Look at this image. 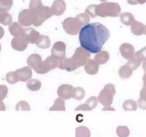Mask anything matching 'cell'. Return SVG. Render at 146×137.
Returning a JSON list of instances; mask_svg holds the SVG:
<instances>
[{
    "label": "cell",
    "instance_id": "cell-1",
    "mask_svg": "<svg viewBox=\"0 0 146 137\" xmlns=\"http://www.w3.org/2000/svg\"><path fill=\"white\" fill-rule=\"evenodd\" d=\"M110 31L99 22L88 24L79 31L81 47L89 53L97 54L102 49L103 46L109 39Z\"/></svg>",
    "mask_w": 146,
    "mask_h": 137
},
{
    "label": "cell",
    "instance_id": "cell-2",
    "mask_svg": "<svg viewBox=\"0 0 146 137\" xmlns=\"http://www.w3.org/2000/svg\"><path fill=\"white\" fill-rule=\"evenodd\" d=\"M121 7L115 2H103L96 6V16L101 17H117L121 13Z\"/></svg>",
    "mask_w": 146,
    "mask_h": 137
},
{
    "label": "cell",
    "instance_id": "cell-3",
    "mask_svg": "<svg viewBox=\"0 0 146 137\" xmlns=\"http://www.w3.org/2000/svg\"><path fill=\"white\" fill-rule=\"evenodd\" d=\"M115 94V88L113 84H106L98 95V102L101 103L104 106H110L113 101V96Z\"/></svg>",
    "mask_w": 146,
    "mask_h": 137
},
{
    "label": "cell",
    "instance_id": "cell-4",
    "mask_svg": "<svg viewBox=\"0 0 146 137\" xmlns=\"http://www.w3.org/2000/svg\"><path fill=\"white\" fill-rule=\"evenodd\" d=\"M62 26L66 32L70 35H76L79 33L84 25L77 17H68L64 19Z\"/></svg>",
    "mask_w": 146,
    "mask_h": 137
},
{
    "label": "cell",
    "instance_id": "cell-5",
    "mask_svg": "<svg viewBox=\"0 0 146 137\" xmlns=\"http://www.w3.org/2000/svg\"><path fill=\"white\" fill-rule=\"evenodd\" d=\"M31 11L34 14V18H35V24H34L35 27L41 26L46 20L49 19L53 15L51 8L48 7H45L44 5L36 9L32 10Z\"/></svg>",
    "mask_w": 146,
    "mask_h": 137
},
{
    "label": "cell",
    "instance_id": "cell-6",
    "mask_svg": "<svg viewBox=\"0 0 146 137\" xmlns=\"http://www.w3.org/2000/svg\"><path fill=\"white\" fill-rule=\"evenodd\" d=\"M27 63L29 67L33 68L37 74H44L48 72L39 54H33L30 55L27 59Z\"/></svg>",
    "mask_w": 146,
    "mask_h": 137
},
{
    "label": "cell",
    "instance_id": "cell-7",
    "mask_svg": "<svg viewBox=\"0 0 146 137\" xmlns=\"http://www.w3.org/2000/svg\"><path fill=\"white\" fill-rule=\"evenodd\" d=\"M90 57H91V54L81 47H78L76 49L72 59L77 64L78 67H81L86 64L88 60L90 59Z\"/></svg>",
    "mask_w": 146,
    "mask_h": 137
},
{
    "label": "cell",
    "instance_id": "cell-8",
    "mask_svg": "<svg viewBox=\"0 0 146 137\" xmlns=\"http://www.w3.org/2000/svg\"><path fill=\"white\" fill-rule=\"evenodd\" d=\"M66 46L63 41H56L54 43L51 49V56L58 60H62L66 58Z\"/></svg>",
    "mask_w": 146,
    "mask_h": 137
},
{
    "label": "cell",
    "instance_id": "cell-9",
    "mask_svg": "<svg viewBox=\"0 0 146 137\" xmlns=\"http://www.w3.org/2000/svg\"><path fill=\"white\" fill-rule=\"evenodd\" d=\"M19 21L22 25L30 26L35 24V18L32 11L29 9H24L20 12L19 16Z\"/></svg>",
    "mask_w": 146,
    "mask_h": 137
},
{
    "label": "cell",
    "instance_id": "cell-10",
    "mask_svg": "<svg viewBox=\"0 0 146 137\" xmlns=\"http://www.w3.org/2000/svg\"><path fill=\"white\" fill-rule=\"evenodd\" d=\"M74 87L69 84H62L57 90V94L58 97L64 100H68L71 98Z\"/></svg>",
    "mask_w": 146,
    "mask_h": 137
},
{
    "label": "cell",
    "instance_id": "cell-11",
    "mask_svg": "<svg viewBox=\"0 0 146 137\" xmlns=\"http://www.w3.org/2000/svg\"><path fill=\"white\" fill-rule=\"evenodd\" d=\"M40 35H41V34H40L36 30L33 29L32 27L24 29L23 37H24V39H25L27 42L30 43V44H35L36 41L38 40Z\"/></svg>",
    "mask_w": 146,
    "mask_h": 137
},
{
    "label": "cell",
    "instance_id": "cell-12",
    "mask_svg": "<svg viewBox=\"0 0 146 137\" xmlns=\"http://www.w3.org/2000/svg\"><path fill=\"white\" fill-rule=\"evenodd\" d=\"M121 56L125 59L129 60L132 58L135 54V49L132 44L129 43H123L121 45L119 48Z\"/></svg>",
    "mask_w": 146,
    "mask_h": 137
},
{
    "label": "cell",
    "instance_id": "cell-13",
    "mask_svg": "<svg viewBox=\"0 0 146 137\" xmlns=\"http://www.w3.org/2000/svg\"><path fill=\"white\" fill-rule=\"evenodd\" d=\"M58 68L61 70L74 71L78 68V66L72 58H64V59L60 60Z\"/></svg>",
    "mask_w": 146,
    "mask_h": 137
},
{
    "label": "cell",
    "instance_id": "cell-14",
    "mask_svg": "<svg viewBox=\"0 0 146 137\" xmlns=\"http://www.w3.org/2000/svg\"><path fill=\"white\" fill-rule=\"evenodd\" d=\"M66 8V5L64 0H55L51 7V10L53 15L61 16L64 13Z\"/></svg>",
    "mask_w": 146,
    "mask_h": 137
},
{
    "label": "cell",
    "instance_id": "cell-15",
    "mask_svg": "<svg viewBox=\"0 0 146 137\" xmlns=\"http://www.w3.org/2000/svg\"><path fill=\"white\" fill-rule=\"evenodd\" d=\"M98 98L96 96L90 97L85 104H83L81 105L78 106L76 108V111H91L94 108H96L98 104Z\"/></svg>",
    "mask_w": 146,
    "mask_h": 137
},
{
    "label": "cell",
    "instance_id": "cell-16",
    "mask_svg": "<svg viewBox=\"0 0 146 137\" xmlns=\"http://www.w3.org/2000/svg\"><path fill=\"white\" fill-rule=\"evenodd\" d=\"M98 68H99V65L94 59H89L86 64L84 66V69H85L86 72L90 75L96 74L98 71Z\"/></svg>",
    "mask_w": 146,
    "mask_h": 137
},
{
    "label": "cell",
    "instance_id": "cell-17",
    "mask_svg": "<svg viewBox=\"0 0 146 137\" xmlns=\"http://www.w3.org/2000/svg\"><path fill=\"white\" fill-rule=\"evenodd\" d=\"M59 62L60 60H58V59L55 58L53 56H49V57H47L45 60L44 61V65H45L46 68H47L48 71H51V70L54 69L56 67H58L59 66Z\"/></svg>",
    "mask_w": 146,
    "mask_h": 137
},
{
    "label": "cell",
    "instance_id": "cell-18",
    "mask_svg": "<svg viewBox=\"0 0 146 137\" xmlns=\"http://www.w3.org/2000/svg\"><path fill=\"white\" fill-rule=\"evenodd\" d=\"M131 32L136 36H141L144 34L145 31V26L143 23L140 21H135L131 27Z\"/></svg>",
    "mask_w": 146,
    "mask_h": 137
},
{
    "label": "cell",
    "instance_id": "cell-19",
    "mask_svg": "<svg viewBox=\"0 0 146 137\" xmlns=\"http://www.w3.org/2000/svg\"><path fill=\"white\" fill-rule=\"evenodd\" d=\"M19 78L21 81H26L29 80L32 76V70L29 67H25L18 71Z\"/></svg>",
    "mask_w": 146,
    "mask_h": 137
},
{
    "label": "cell",
    "instance_id": "cell-20",
    "mask_svg": "<svg viewBox=\"0 0 146 137\" xmlns=\"http://www.w3.org/2000/svg\"><path fill=\"white\" fill-rule=\"evenodd\" d=\"M35 44L41 49H48L51 46V40L47 36L40 35Z\"/></svg>",
    "mask_w": 146,
    "mask_h": 137
},
{
    "label": "cell",
    "instance_id": "cell-21",
    "mask_svg": "<svg viewBox=\"0 0 146 137\" xmlns=\"http://www.w3.org/2000/svg\"><path fill=\"white\" fill-rule=\"evenodd\" d=\"M94 60L98 65L104 64L109 60V54L106 51H101L96 54Z\"/></svg>",
    "mask_w": 146,
    "mask_h": 137
},
{
    "label": "cell",
    "instance_id": "cell-22",
    "mask_svg": "<svg viewBox=\"0 0 146 137\" xmlns=\"http://www.w3.org/2000/svg\"><path fill=\"white\" fill-rule=\"evenodd\" d=\"M120 19L121 21L124 25L130 26L132 25L133 23L135 21L134 19L133 15L131 13L129 12H124L120 14Z\"/></svg>",
    "mask_w": 146,
    "mask_h": 137
},
{
    "label": "cell",
    "instance_id": "cell-23",
    "mask_svg": "<svg viewBox=\"0 0 146 137\" xmlns=\"http://www.w3.org/2000/svg\"><path fill=\"white\" fill-rule=\"evenodd\" d=\"M133 70L128 64H125V65L122 66L120 68L119 71H118V74H119V76L121 78L125 79V78H128L129 77H131V76L133 74Z\"/></svg>",
    "mask_w": 146,
    "mask_h": 137
},
{
    "label": "cell",
    "instance_id": "cell-24",
    "mask_svg": "<svg viewBox=\"0 0 146 137\" xmlns=\"http://www.w3.org/2000/svg\"><path fill=\"white\" fill-rule=\"evenodd\" d=\"M65 102L64 100L58 98L55 100L52 106L49 108V111H65Z\"/></svg>",
    "mask_w": 146,
    "mask_h": 137
},
{
    "label": "cell",
    "instance_id": "cell-25",
    "mask_svg": "<svg viewBox=\"0 0 146 137\" xmlns=\"http://www.w3.org/2000/svg\"><path fill=\"white\" fill-rule=\"evenodd\" d=\"M85 96V90L81 87H75L72 91L71 98H75L76 100H82Z\"/></svg>",
    "mask_w": 146,
    "mask_h": 137
},
{
    "label": "cell",
    "instance_id": "cell-26",
    "mask_svg": "<svg viewBox=\"0 0 146 137\" xmlns=\"http://www.w3.org/2000/svg\"><path fill=\"white\" fill-rule=\"evenodd\" d=\"M27 86L30 91H36L41 87V82L37 79H30L27 82Z\"/></svg>",
    "mask_w": 146,
    "mask_h": 137
},
{
    "label": "cell",
    "instance_id": "cell-27",
    "mask_svg": "<svg viewBox=\"0 0 146 137\" xmlns=\"http://www.w3.org/2000/svg\"><path fill=\"white\" fill-rule=\"evenodd\" d=\"M141 64V60L140 59L139 57L135 54H134L133 57H132L131 59H130L129 60H128V62H127L126 64H128L133 70H135L140 67Z\"/></svg>",
    "mask_w": 146,
    "mask_h": 137
},
{
    "label": "cell",
    "instance_id": "cell-28",
    "mask_svg": "<svg viewBox=\"0 0 146 137\" xmlns=\"http://www.w3.org/2000/svg\"><path fill=\"white\" fill-rule=\"evenodd\" d=\"M76 137H91L90 130L86 126L77 127L76 129Z\"/></svg>",
    "mask_w": 146,
    "mask_h": 137
},
{
    "label": "cell",
    "instance_id": "cell-29",
    "mask_svg": "<svg viewBox=\"0 0 146 137\" xmlns=\"http://www.w3.org/2000/svg\"><path fill=\"white\" fill-rule=\"evenodd\" d=\"M123 108L125 111H136L138 108L137 103L132 99H128L124 101Z\"/></svg>",
    "mask_w": 146,
    "mask_h": 137
},
{
    "label": "cell",
    "instance_id": "cell-30",
    "mask_svg": "<svg viewBox=\"0 0 146 137\" xmlns=\"http://www.w3.org/2000/svg\"><path fill=\"white\" fill-rule=\"evenodd\" d=\"M116 134L119 137H128L130 130L125 126H119L116 128Z\"/></svg>",
    "mask_w": 146,
    "mask_h": 137
},
{
    "label": "cell",
    "instance_id": "cell-31",
    "mask_svg": "<svg viewBox=\"0 0 146 137\" xmlns=\"http://www.w3.org/2000/svg\"><path fill=\"white\" fill-rule=\"evenodd\" d=\"M14 45L17 47V49L18 50H20V51H24V49H26L27 46H28V42H27V41L24 39V37H23V39H17V41H15Z\"/></svg>",
    "mask_w": 146,
    "mask_h": 137
},
{
    "label": "cell",
    "instance_id": "cell-32",
    "mask_svg": "<svg viewBox=\"0 0 146 137\" xmlns=\"http://www.w3.org/2000/svg\"><path fill=\"white\" fill-rule=\"evenodd\" d=\"M76 17L79 19L80 21H81V23L84 25V27L85 25H86V24H88V23L90 21V17L88 14H86V13H82V14H78Z\"/></svg>",
    "mask_w": 146,
    "mask_h": 137
},
{
    "label": "cell",
    "instance_id": "cell-33",
    "mask_svg": "<svg viewBox=\"0 0 146 137\" xmlns=\"http://www.w3.org/2000/svg\"><path fill=\"white\" fill-rule=\"evenodd\" d=\"M41 6H43L41 0H30L29 9L31 11L41 7Z\"/></svg>",
    "mask_w": 146,
    "mask_h": 137
},
{
    "label": "cell",
    "instance_id": "cell-34",
    "mask_svg": "<svg viewBox=\"0 0 146 137\" xmlns=\"http://www.w3.org/2000/svg\"><path fill=\"white\" fill-rule=\"evenodd\" d=\"M96 4H92V5L88 6L86 9V14H88L89 17L94 18L96 17Z\"/></svg>",
    "mask_w": 146,
    "mask_h": 137
},
{
    "label": "cell",
    "instance_id": "cell-35",
    "mask_svg": "<svg viewBox=\"0 0 146 137\" xmlns=\"http://www.w3.org/2000/svg\"><path fill=\"white\" fill-rule=\"evenodd\" d=\"M135 54L139 57L141 61H146V47L135 52Z\"/></svg>",
    "mask_w": 146,
    "mask_h": 137
},
{
    "label": "cell",
    "instance_id": "cell-36",
    "mask_svg": "<svg viewBox=\"0 0 146 137\" xmlns=\"http://www.w3.org/2000/svg\"><path fill=\"white\" fill-rule=\"evenodd\" d=\"M20 108L22 110H25V111H29L30 110V106L28 104V103L26 102V101H21L19 103Z\"/></svg>",
    "mask_w": 146,
    "mask_h": 137
},
{
    "label": "cell",
    "instance_id": "cell-37",
    "mask_svg": "<svg viewBox=\"0 0 146 137\" xmlns=\"http://www.w3.org/2000/svg\"><path fill=\"white\" fill-rule=\"evenodd\" d=\"M138 104L141 109L146 110V100L142 99V98H140L138 101Z\"/></svg>",
    "mask_w": 146,
    "mask_h": 137
},
{
    "label": "cell",
    "instance_id": "cell-38",
    "mask_svg": "<svg viewBox=\"0 0 146 137\" xmlns=\"http://www.w3.org/2000/svg\"><path fill=\"white\" fill-rule=\"evenodd\" d=\"M140 97L142 99L146 100V87H143L141 92H140Z\"/></svg>",
    "mask_w": 146,
    "mask_h": 137
},
{
    "label": "cell",
    "instance_id": "cell-39",
    "mask_svg": "<svg viewBox=\"0 0 146 137\" xmlns=\"http://www.w3.org/2000/svg\"><path fill=\"white\" fill-rule=\"evenodd\" d=\"M128 3L132 5H136L138 4V0H128Z\"/></svg>",
    "mask_w": 146,
    "mask_h": 137
},
{
    "label": "cell",
    "instance_id": "cell-40",
    "mask_svg": "<svg viewBox=\"0 0 146 137\" xmlns=\"http://www.w3.org/2000/svg\"><path fill=\"white\" fill-rule=\"evenodd\" d=\"M143 86L146 87V72L143 76Z\"/></svg>",
    "mask_w": 146,
    "mask_h": 137
},
{
    "label": "cell",
    "instance_id": "cell-41",
    "mask_svg": "<svg viewBox=\"0 0 146 137\" xmlns=\"http://www.w3.org/2000/svg\"><path fill=\"white\" fill-rule=\"evenodd\" d=\"M145 2H146V0H138V4H145Z\"/></svg>",
    "mask_w": 146,
    "mask_h": 137
},
{
    "label": "cell",
    "instance_id": "cell-42",
    "mask_svg": "<svg viewBox=\"0 0 146 137\" xmlns=\"http://www.w3.org/2000/svg\"><path fill=\"white\" fill-rule=\"evenodd\" d=\"M143 67L144 71L146 72V61H144L143 62Z\"/></svg>",
    "mask_w": 146,
    "mask_h": 137
},
{
    "label": "cell",
    "instance_id": "cell-43",
    "mask_svg": "<svg viewBox=\"0 0 146 137\" xmlns=\"http://www.w3.org/2000/svg\"><path fill=\"white\" fill-rule=\"evenodd\" d=\"M144 34L146 35V25L145 26V31H144Z\"/></svg>",
    "mask_w": 146,
    "mask_h": 137
},
{
    "label": "cell",
    "instance_id": "cell-44",
    "mask_svg": "<svg viewBox=\"0 0 146 137\" xmlns=\"http://www.w3.org/2000/svg\"><path fill=\"white\" fill-rule=\"evenodd\" d=\"M100 1H106V0H100Z\"/></svg>",
    "mask_w": 146,
    "mask_h": 137
}]
</instances>
